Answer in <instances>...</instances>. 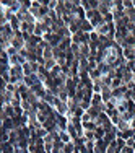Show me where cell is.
Masks as SVG:
<instances>
[{
  "label": "cell",
  "instance_id": "1",
  "mask_svg": "<svg viewBox=\"0 0 135 153\" xmlns=\"http://www.w3.org/2000/svg\"><path fill=\"white\" fill-rule=\"evenodd\" d=\"M86 20L93 25V28H96L98 25H101L104 21L103 20V15H101L98 10H90V12H86Z\"/></svg>",
  "mask_w": 135,
  "mask_h": 153
},
{
  "label": "cell",
  "instance_id": "2",
  "mask_svg": "<svg viewBox=\"0 0 135 153\" xmlns=\"http://www.w3.org/2000/svg\"><path fill=\"white\" fill-rule=\"evenodd\" d=\"M54 109H56V111L59 112L60 116H67V114H68V106H67V101H60L59 98H57V103H56V106H54Z\"/></svg>",
  "mask_w": 135,
  "mask_h": 153
},
{
  "label": "cell",
  "instance_id": "3",
  "mask_svg": "<svg viewBox=\"0 0 135 153\" xmlns=\"http://www.w3.org/2000/svg\"><path fill=\"white\" fill-rule=\"evenodd\" d=\"M98 12L101 15H109L111 13V0H101L99 2V7H98Z\"/></svg>",
  "mask_w": 135,
  "mask_h": 153
},
{
  "label": "cell",
  "instance_id": "4",
  "mask_svg": "<svg viewBox=\"0 0 135 153\" xmlns=\"http://www.w3.org/2000/svg\"><path fill=\"white\" fill-rule=\"evenodd\" d=\"M122 56H124V59H125L127 62L135 60V47H134V46L124 47V49H122Z\"/></svg>",
  "mask_w": 135,
  "mask_h": 153
},
{
  "label": "cell",
  "instance_id": "5",
  "mask_svg": "<svg viewBox=\"0 0 135 153\" xmlns=\"http://www.w3.org/2000/svg\"><path fill=\"white\" fill-rule=\"evenodd\" d=\"M13 100H15V93L2 88V101H3V104H12Z\"/></svg>",
  "mask_w": 135,
  "mask_h": 153
},
{
  "label": "cell",
  "instance_id": "6",
  "mask_svg": "<svg viewBox=\"0 0 135 153\" xmlns=\"http://www.w3.org/2000/svg\"><path fill=\"white\" fill-rule=\"evenodd\" d=\"M101 98H103L104 103H108V101L112 100V88L111 86H103V90H101Z\"/></svg>",
  "mask_w": 135,
  "mask_h": 153
},
{
  "label": "cell",
  "instance_id": "7",
  "mask_svg": "<svg viewBox=\"0 0 135 153\" xmlns=\"http://www.w3.org/2000/svg\"><path fill=\"white\" fill-rule=\"evenodd\" d=\"M24 83H26V85L31 88V86L38 85V83H41V82H39V76H38V74H33V75L24 76Z\"/></svg>",
  "mask_w": 135,
  "mask_h": 153
},
{
  "label": "cell",
  "instance_id": "8",
  "mask_svg": "<svg viewBox=\"0 0 135 153\" xmlns=\"http://www.w3.org/2000/svg\"><path fill=\"white\" fill-rule=\"evenodd\" d=\"M59 138L64 143H68V142H72V137H70V134L67 132V130H60L59 132Z\"/></svg>",
  "mask_w": 135,
  "mask_h": 153
},
{
  "label": "cell",
  "instance_id": "9",
  "mask_svg": "<svg viewBox=\"0 0 135 153\" xmlns=\"http://www.w3.org/2000/svg\"><path fill=\"white\" fill-rule=\"evenodd\" d=\"M75 150H76L75 143H73V142H68V143L64 145V152H62V153H75Z\"/></svg>",
  "mask_w": 135,
  "mask_h": 153
},
{
  "label": "cell",
  "instance_id": "10",
  "mask_svg": "<svg viewBox=\"0 0 135 153\" xmlns=\"http://www.w3.org/2000/svg\"><path fill=\"white\" fill-rule=\"evenodd\" d=\"M83 137H85L86 140H96V137H94V130H83Z\"/></svg>",
  "mask_w": 135,
  "mask_h": 153
},
{
  "label": "cell",
  "instance_id": "11",
  "mask_svg": "<svg viewBox=\"0 0 135 153\" xmlns=\"http://www.w3.org/2000/svg\"><path fill=\"white\" fill-rule=\"evenodd\" d=\"M122 85H124V83H122V78H119V76H117V78H114V80H112L111 88H119V86H122Z\"/></svg>",
  "mask_w": 135,
  "mask_h": 153
},
{
  "label": "cell",
  "instance_id": "12",
  "mask_svg": "<svg viewBox=\"0 0 135 153\" xmlns=\"http://www.w3.org/2000/svg\"><path fill=\"white\" fill-rule=\"evenodd\" d=\"M124 8H134V2H130V0H124Z\"/></svg>",
  "mask_w": 135,
  "mask_h": 153
},
{
  "label": "cell",
  "instance_id": "13",
  "mask_svg": "<svg viewBox=\"0 0 135 153\" xmlns=\"http://www.w3.org/2000/svg\"><path fill=\"white\" fill-rule=\"evenodd\" d=\"M75 153H80V152H78V150H75Z\"/></svg>",
  "mask_w": 135,
  "mask_h": 153
}]
</instances>
